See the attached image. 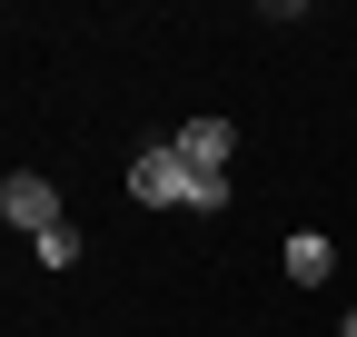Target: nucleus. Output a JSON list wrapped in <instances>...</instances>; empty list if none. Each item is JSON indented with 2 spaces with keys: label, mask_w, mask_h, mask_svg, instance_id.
Instances as JSON below:
<instances>
[{
  "label": "nucleus",
  "mask_w": 357,
  "mask_h": 337,
  "mask_svg": "<svg viewBox=\"0 0 357 337\" xmlns=\"http://www.w3.org/2000/svg\"><path fill=\"white\" fill-rule=\"evenodd\" d=\"M129 198L139 208H199L208 219V208H229V179H199V168L178 159V139H149L139 159H129Z\"/></svg>",
  "instance_id": "f257e3e1"
},
{
  "label": "nucleus",
  "mask_w": 357,
  "mask_h": 337,
  "mask_svg": "<svg viewBox=\"0 0 357 337\" xmlns=\"http://www.w3.org/2000/svg\"><path fill=\"white\" fill-rule=\"evenodd\" d=\"M328 268H337V248H328L318 228H298V238H288V278H298V288H328Z\"/></svg>",
  "instance_id": "20e7f679"
},
{
  "label": "nucleus",
  "mask_w": 357,
  "mask_h": 337,
  "mask_svg": "<svg viewBox=\"0 0 357 337\" xmlns=\"http://www.w3.org/2000/svg\"><path fill=\"white\" fill-rule=\"evenodd\" d=\"M229 149H238V119H218V109L178 119V159H189L199 179H229Z\"/></svg>",
  "instance_id": "7ed1b4c3"
},
{
  "label": "nucleus",
  "mask_w": 357,
  "mask_h": 337,
  "mask_svg": "<svg viewBox=\"0 0 357 337\" xmlns=\"http://www.w3.org/2000/svg\"><path fill=\"white\" fill-rule=\"evenodd\" d=\"M0 219H10L20 238H50V228L70 219V208H60V189L40 179V168H10V179H0Z\"/></svg>",
  "instance_id": "f03ea898"
},
{
  "label": "nucleus",
  "mask_w": 357,
  "mask_h": 337,
  "mask_svg": "<svg viewBox=\"0 0 357 337\" xmlns=\"http://www.w3.org/2000/svg\"><path fill=\"white\" fill-rule=\"evenodd\" d=\"M30 248H40V268H79V228H70V219H60L50 238H30Z\"/></svg>",
  "instance_id": "39448f33"
},
{
  "label": "nucleus",
  "mask_w": 357,
  "mask_h": 337,
  "mask_svg": "<svg viewBox=\"0 0 357 337\" xmlns=\"http://www.w3.org/2000/svg\"><path fill=\"white\" fill-rule=\"evenodd\" d=\"M337 337H357V308H337Z\"/></svg>",
  "instance_id": "423d86ee"
}]
</instances>
